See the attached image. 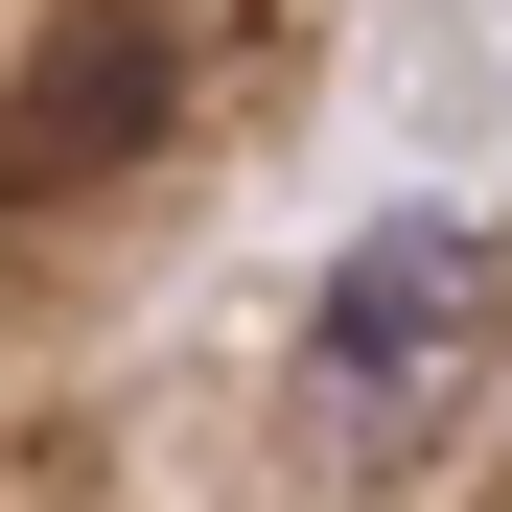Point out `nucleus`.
<instances>
[{
    "label": "nucleus",
    "instance_id": "nucleus-1",
    "mask_svg": "<svg viewBox=\"0 0 512 512\" xmlns=\"http://www.w3.org/2000/svg\"><path fill=\"white\" fill-rule=\"evenodd\" d=\"M0 512H512V210L396 187L0 396Z\"/></svg>",
    "mask_w": 512,
    "mask_h": 512
},
{
    "label": "nucleus",
    "instance_id": "nucleus-2",
    "mask_svg": "<svg viewBox=\"0 0 512 512\" xmlns=\"http://www.w3.org/2000/svg\"><path fill=\"white\" fill-rule=\"evenodd\" d=\"M350 94V0H0V350L94 373L210 303Z\"/></svg>",
    "mask_w": 512,
    "mask_h": 512
}]
</instances>
